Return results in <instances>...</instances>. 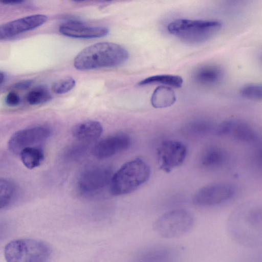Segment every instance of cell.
Segmentation results:
<instances>
[{
  "label": "cell",
  "mask_w": 262,
  "mask_h": 262,
  "mask_svg": "<svg viewBox=\"0 0 262 262\" xmlns=\"http://www.w3.org/2000/svg\"><path fill=\"white\" fill-rule=\"evenodd\" d=\"M128 57V51L119 44L98 42L80 51L74 59V66L81 71L113 67L123 64Z\"/></svg>",
  "instance_id": "cell-1"
},
{
  "label": "cell",
  "mask_w": 262,
  "mask_h": 262,
  "mask_svg": "<svg viewBox=\"0 0 262 262\" xmlns=\"http://www.w3.org/2000/svg\"><path fill=\"white\" fill-rule=\"evenodd\" d=\"M150 175V167L144 160H132L124 164L113 175L110 191L114 195L130 193L146 183Z\"/></svg>",
  "instance_id": "cell-2"
},
{
  "label": "cell",
  "mask_w": 262,
  "mask_h": 262,
  "mask_svg": "<svg viewBox=\"0 0 262 262\" xmlns=\"http://www.w3.org/2000/svg\"><path fill=\"white\" fill-rule=\"evenodd\" d=\"M222 27V22L217 20L179 18L170 22L167 30L185 42L198 43L212 37Z\"/></svg>",
  "instance_id": "cell-3"
},
{
  "label": "cell",
  "mask_w": 262,
  "mask_h": 262,
  "mask_svg": "<svg viewBox=\"0 0 262 262\" xmlns=\"http://www.w3.org/2000/svg\"><path fill=\"white\" fill-rule=\"evenodd\" d=\"M50 254V249L46 243L32 238L12 241L4 249L7 262H47Z\"/></svg>",
  "instance_id": "cell-4"
},
{
  "label": "cell",
  "mask_w": 262,
  "mask_h": 262,
  "mask_svg": "<svg viewBox=\"0 0 262 262\" xmlns=\"http://www.w3.org/2000/svg\"><path fill=\"white\" fill-rule=\"evenodd\" d=\"M194 225V217L189 210L175 209L166 212L155 222L153 228L161 237L173 238L189 233Z\"/></svg>",
  "instance_id": "cell-5"
},
{
  "label": "cell",
  "mask_w": 262,
  "mask_h": 262,
  "mask_svg": "<svg viewBox=\"0 0 262 262\" xmlns=\"http://www.w3.org/2000/svg\"><path fill=\"white\" fill-rule=\"evenodd\" d=\"M113 176L112 170L107 167L97 166L82 171L77 181V187L81 194L87 197L100 193L110 185Z\"/></svg>",
  "instance_id": "cell-6"
},
{
  "label": "cell",
  "mask_w": 262,
  "mask_h": 262,
  "mask_svg": "<svg viewBox=\"0 0 262 262\" xmlns=\"http://www.w3.org/2000/svg\"><path fill=\"white\" fill-rule=\"evenodd\" d=\"M51 130L45 125H37L22 129L14 133L8 141L9 150L19 155L25 148L40 146L50 136Z\"/></svg>",
  "instance_id": "cell-7"
},
{
  "label": "cell",
  "mask_w": 262,
  "mask_h": 262,
  "mask_svg": "<svg viewBox=\"0 0 262 262\" xmlns=\"http://www.w3.org/2000/svg\"><path fill=\"white\" fill-rule=\"evenodd\" d=\"M235 193V187L230 183H213L198 190L192 196V202L198 206H215L228 201Z\"/></svg>",
  "instance_id": "cell-8"
},
{
  "label": "cell",
  "mask_w": 262,
  "mask_h": 262,
  "mask_svg": "<svg viewBox=\"0 0 262 262\" xmlns=\"http://www.w3.org/2000/svg\"><path fill=\"white\" fill-rule=\"evenodd\" d=\"M160 168L168 173L181 166L187 155L186 146L181 141L166 140L157 149Z\"/></svg>",
  "instance_id": "cell-9"
},
{
  "label": "cell",
  "mask_w": 262,
  "mask_h": 262,
  "mask_svg": "<svg viewBox=\"0 0 262 262\" xmlns=\"http://www.w3.org/2000/svg\"><path fill=\"white\" fill-rule=\"evenodd\" d=\"M216 135L229 137L245 143H254L258 136L253 127L245 121L238 119H229L222 122L215 127Z\"/></svg>",
  "instance_id": "cell-10"
},
{
  "label": "cell",
  "mask_w": 262,
  "mask_h": 262,
  "mask_svg": "<svg viewBox=\"0 0 262 262\" xmlns=\"http://www.w3.org/2000/svg\"><path fill=\"white\" fill-rule=\"evenodd\" d=\"M130 137L124 133H118L99 141L93 147L92 152L97 158L104 159L120 152L129 147Z\"/></svg>",
  "instance_id": "cell-11"
},
{
  "label": "cell",
  "mask_w": 262,
  "mask_h": 262,
  "mask_svg": "<svg viewBox=\"0 0 262 262\" xmlns=\"http://www.w3.org/2000/svg\"><path fill=\"white\" fill-rule=\"evenodd\" d=\"M48 17L43 14H34L23 17L0 26L3 38L17 35L36 29L45 24Z\"/></svg>",
  "instance_id": "cell-12"
},
{
  "label": "cell",
  "mask_w": 262,
  "mask_h": 262,
  "mask_svg": "<svg viewBox=\"0 0 262 262\" xmlns=\"http://www.w3.org/2000/svg\"><path fill=\"white\" fill-rule=\"evenodd\" d=\"M59 31L63 35L78 38H94L105 36L108 33L107 28L92 26L81 21L71 20L61 24Z\"/></svg>",
  "instance_id": "cell-13"
},
{
  "label": "cell",
  "mask_w": 262,
  "mask_h": 262,
  "mask_svg": "<svg viewBox=\"0 0 262 262\" xmlns=\"http://www.w3.org/2000/svg\"><path fill=\"white\" fill-rule=\"evenodd\" d=\"M228 152L223 148L211 145L203 149L200 156L201 165L205 169L215 170L225 166L229 160Z\"/></svg>",
  "instance_id": "cell-14"
},
{
  "label": "cell",
  "mask_w": 262,
  "mask_h": 262,
  "mask_svg": "<svg viewBox=\"0 0 262 262\" xmlns=\"http://www.w3.org/2000/svg\"><path fill=\"white\" fill-rule=\"evenodd\" d=\"M224 77L221 67L214 64H204L198 67L192 73V78L198 84L213 86L220 83Z\"/></svg>",
  "instance_id": "cell-15"
},
{
  "label": "cell",
  "mask_w": 262,
  "mask_h": 262,
  "mask_svg": "<svg viewBox=\"0 0 262 262\" xmlns=\"http://www.w3.org/2000/svg\"><path fill=\"white\" fill-rule=\"evenodd\" d=\"M103 127L100 122L89 120L76 125L72 134L77 140L83 142H90L97 140L101 135Z\"/></svg>",
  "instance_id": "cell-16"
},
{
  "label": "cell",
  "mask_w": 262,
  "mask_h": 262,
  "mask_svg": "<svg viewBox=\"0 0 262 262\" xmlns=\"http://www.w3.org/2000/svg\"><path fill=\"white\" fill-rule=\"evenodd\" d=\"M176 100L174 92L170 88L164 85L157 87L154 91L151 97V104L156 108L169 107Z\"/></svg>",
  "instance_id": "cell-17"
},
{
  "label": "cell",
  "mask_w": 262,
  "mask_h": 262,
  "mask_svg": "<svg viewBox=\"0 0 262 262\" xmlns=\"http://www.w3.org/2000/svg\"><path fill=\"white\" fill-rule=\"evenodd\" d=\"M19 155L24 165L30 169L39 166L45 158L43 150L40 146L25 148Z\"/></svg>",
  "instance_id": "cell-18"
},
{
  "label": "cell",
  "mask_w": 262,
  "mask_h": 262,
  "mask_svg": "<svg viewBox=\"0 0 262 262\" xmlns=\"http://www.w3.org/2000/svg\"><path fill=\"white\" fill-rule=\"evenodd\" d=\"M18 189L12 180L0 178V209L10 205L16 199Z\"/></svg>",
  "instance_id": "cell-19"
},
{
  "label": "cell",
  "mask_w": 262,
  "mask_h": 262,
  "mask_svg": "<svg viewBox=\"0 0 262 262\" xmlns=\"http://www.w3.org/2000/svg\"><path fill=\"white\" fill-rule=\"evenodd\" d=\"M183 82V79L180 76L161 74L148 77L139 81L138 84L145 85L151 84H161L168 87L179 88L182 85Z\"/></svg>",
  "instance_id": "cell-20"
},
{
  "label": "cell",
  "mask_w": 262,
  "mask_h": 262,
  "mask_svg": "<svg viewBox=\"0 0 262 262\" xmlns=\"http://www.w3.org/2000/svg\"><path fill=\"white\" fill-rule=\"evenodd\" d=\"M215 129V127L210 121L198 120L189 123L184 127V131L188 136L199 137L205 136Z\"/></svg>",
  "instance_id": "cell-21"
},
{
  "label": "cell",
  "mask_w": 262,
  "mask_h": 262,
  "mask_svg": "<svg viewBox=\"0 0 262 262\" xmlns=\"http://www.w3.org/2000/svg\"><path fill=\"white\" fill-rule=\"evenodd\" d=\"M52 96L45 87L38 86L31 91L27 95V102L32 105L42 104L49 101Z\"/></svg>",
  "instance_id": "cell-22"
},
{
  "label": "cell",
  "mask_w": 262,
  "mask_h": 262,
  "mask_svg": "<svg viewBox=\"0 0 262 262\" xmlns=\"http://www.w3.org/2000/svg\"><path fill=\"white\" fill-rule=\"evenodd\" d=\"M241 95L246 99L253 100L261 99L262 89L261 84L250 83L243 86L240 90Z\"/></svg>",
  "instance_id": "cell-23"
},
{
  "label": "cell",
  "mask_w": 262,
  "mask_h": 262,
  "mask_svg": "<svg viewBox=\"0 0 262 262\" xmlns=\"http://www.w3.org/2000/svg\"><path fill=\"white\" fill-rule=\"evenodd\" d=\"M76 82L72 77H67L55 82L52 86V90L58 94L66 93L75 86Z\"/></svg>",
  "instance_id": "cell-24"
},
{
  "label": "cell",
  "mask_w": 262,
  "mask_h": 262,
  "mask_svg": "<svg viewBox=\"0 0 262 262\" xmlns=\"http://www.w3.org/2000/svg\"><path fill=\"white\" fill-rule=\"evenodd\" d=\"M5 101L10 106H16L20 103V98L17 93L11 92L7 95Z\"/></svg>",
  "instance_id": "cell-25"
},
{
  "label": "cell",
  "mask_w": 262,
  "mask_h": 262,
  "mask_svg": "<svg viewBox=\"0 0 262 262\" xmlns=\"http://www.w3.org/2000/svg\"><path fill=\"white\" fill-rule=\"evenodd\" d=\"M32 81L30 80H23L16 83L15 88L18 90H25L31 85Z\"/></svg>",
  "instance_id": "cell-26"
},
{
  "label": "cell",
  "mask_w": 262,
  "mask_h": 262,
  "mask_svg": "<svg viewBox=\"0 0 262 262\" xmlns=\"http://www.w3.org/2000/svg\"><path fill=\"white\" fill-rule=\"evenodd\" d=\"M9 227L5 224L0 223V240L7 234Z\"/></svg>",
  "instance_id": "cell-27"
},
{
  "label": "cell",
  "mask_w": 262,
  "mask_h": 262,
  "mask_svg": "<svg viewBox=\"0 0 262 262\" xmlns=\"http://www.w3.org/2000/svg\"><path fill=\"white\" fill-rule=\"evenodd\" d=\"M24 2L23 1H0L1 3L4 5H15L21 4Z\"/></svg>",
  "instance_id": "cell-28"
},
{
  "label": "cell",
  "mask_w": 262,
  "mask_h": 262,
  "mask_svg": "<svg viewBox=\"0 0 262 262\" xmlns=\"http://www.w3.org/2000/svg\"><path fill=\"white\" fill-rule=\"evenodd\" d=\"M5 79V75L3 73L0 72V86L3 83Z\"/></svg>",
  "instance_id": "cell-29"
},
{
  "label": "cell",
  "mask_w": 262,
  "mask_h": 262,
  "mask_svg": "<svg viewBox=\"0 0 262 262\" xmlns=\"http://www.w3.org/2000/svg\"><path fill=\"white\" fill-rule=\"evenodd\" d=\"M1 39H3V37H2L1 31V30H0V40H1Z\"/></svg>",
  "instance_id": "cell-30"
}]
</instances>
